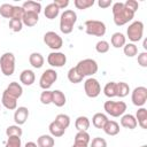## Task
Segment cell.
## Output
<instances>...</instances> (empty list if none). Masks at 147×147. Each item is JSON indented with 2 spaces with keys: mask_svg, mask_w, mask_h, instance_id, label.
I'll return each instance as SVG.
<instances>
[{
  "mask_svg": "<svg viewBox=\"0 0 147 147\" xmlns=\"http://www.w3.org/2000/svg\"><path fill=\"white\" fill-rule=\"evenodd\" d=\"M111 11H113V20H114V23L117 25V26H122V25H125L126 23H129L130 21L133 20L134 17V13L131 11L130 9H127L125 6H124V2H115L113 3V8H111Z\"/></svg>",
  "mask_w": 147,
  "mask_h": 147,
  "instance_id": "1",
  "label": "cell"
},
{
  "mask_svg": "<svg viewBox=\"0 0 147 147\" xmlns=\"http://www.w3.org/2000/svg\"><path fill=\"white\" fill-rule=\"evenodd\" d=\"M77 22V14L72 9H67L60 17V31L64 34H69L74 30V25Z\"/></svg>",
  "mask_w": 147,
  "mask_h": 147,
  "instance_id": "2",
  "label": "cell"
},
{
  "mask_svg": "<svg viewBox=\"0 0 147 147\" xmlns=\"http://www.w3.org/2000/svg\"><path fill=\"white\" fill-rule=\"evenodd\" d=\"M75 68L78 71V74L82 75L83 77L93 76L94 74H96V71L99 69L96 61L93 59H84V60L79 61Z\"/></svg>",
  "mask_w": 147,
  "mask_h": 147,
  "instance_id": "3",
  "label": "cell"
},
{
  "mask_svg": "<svg viewBox=\"0 0 147 147\" xmlns=\"http://www.w3.org/2000/svg\"><path fill=\"white\" fill-rule=\"evenodd\" d=\"M0 70L5 76H11L15 71V55L6 52L0 57Z\"/></svg>",
  "mask_w": 147,
  "mask_h": 147,
  "instance_id": "4",
  "label": "cell"
},
{
  "mask_svg": "<svg viewBox=\"0 0 147 147\" xmlns=\"http://www.w3.org/2000/svg\"><path fill=\"white\" fill-rule=\"evenodd\" d=\"M85 32L90 36L103 37L106 33V24L102 21L98 20H87L85 21Z\"/></svg>",
  "mask_w": 147,
  "mask_h": 147,
  "instance_id": "5",
  "label": "cell"
},
{
  "mask_svg": "<svg viewBox=\"0 0 147 147\" xmlns=\"http://www.w3.org/2000/svg\"><path fill=\"white\" fill-rule=\"evenodd\" d=\"M103 109L106 113L113 117H119L124 115L126 110V103L124 101H113L108 100L103 103Z\"/></svg>",
  "mask_w": 147,
  "mask_h": 147,
  "instance_id": "6",
  "label": "cell"
},
{
  "mask_svg": "<svg viewBox=\"0 0 147 147\" xmlns=\"http://www.w3.org/2000/svg\"><path fill=\"white\" fill-rule=\"evenodd\" d=\"M126 34H127L129 40H131L133 44L141 40L144 36V23L141 21L132 22L126 30Z\"/></svg>",
  "mask_w": 147,
  "mask_h": 147,
  "instance_id": "7",
  "label": "cell"
},
{
  "mask_svg": "<svg viewBox=\"0 0 147 147\" xmlns=\"http://www.w3.org/2000/svg\"><path fill=\"white\" fill-rule=\"evenodd\" d=\"M84 91L88 98H96L101 93V85L98 79L90 77L84 83Z\"/></svg>",
  "mask_w": 147,
  "mask_h": 147,
  "instance_id": "8",
  "label": "cell"
},
{
  "mask_svg": "<svg viewBox=\"0 0 147 147\" xmlns=\"http://www.w3.org/2000/svg\"><path fill=\"white\" fill-rule=\"evenodd\" d=\"M56 79H57V72L54 69H47L40 76L39 86L42 90H49V87L56 82Z\"/></svg>",
  "mask_w": 147,
  "mask_h": 147,
  "instance_id": "9",
  "label": "cell"
},
{
  "mask_svg": "<svg viewBox=\"0 0 147 147\" xmlns=\"http://www.w3.org/2000/svg\"><path fill=\"white\" fill-rule=\"evenodd\" d=\"M44 42L51 49H54V51H57L63 46L62 38L54 31H48V32H46L44 34Z\"/></svg>",
  "mask_w": 147,
  "mask_h": 147,
  "instance_id": "10",
  "label": "cell"
},
{
  "mask_svg": "<svg viewBox=\"0 0 147 147\" xmlns=\"http://www.w3.org/2000/svg\"><path fill=\"white\" fill-rule=\"evenodd\" d=\"M132 103L137 107H142L147 101V88L145 86H138L132 91L131 94Z\"/></svg>",
  "mask_w": 147,
  "mask_h": 147,
  "instance_id": "11",
  "label": "cell"
},
{
  "mask_svg": "<svg viewBox=\"0 0 147 147\" xmlns=\"http://www.w3.org/2000/svg\"><path fill=\"white\" fill-rule=\"evenodd\" d=\"M47 62L52 67L61 68L67 63V55L62 52H52L47 56Z\"/></svg>",
  "mask_w": 147,
  "mask_h": 147,
  "instance_id": "12",
  "label": "cell"
},
{
  "mask_svg": "<svg viewBox=\"0 0 147 147\" xmlns=\"http://www.w3.org/2000/svg\"><path fill=\"white\" fill-rule=\"evenodd\" d=\"M29 117V109L26 107H18L14 113V122L16 125H23Z\"/></svg>",
  "mask_w": 147,
  "mask_h": 147,
  "instance_id": "13",
  "label": "cell"
},
{
  "mask_svg": "<svg viewBox=\"0 0 147 147\" xmlns=\"http://www.w3.org/2000/svg\"><path fill=\"white\" fill-rule=\"evenodd\" d=\"M5 91H6L9 95H11L13 98H15V99L21 98L22 94H23V88H22L21 84L17 83V82H11V83H9V85L7 86V88H6Z\"/></svg>",
  "mask_w": 147,
  "mask_h": 147,
  "instance_id": "14",
  "label": "cell"
},
{
  "mask_svg": "<svg viewBox=\"0 0 147 147\" xmlns=\"http://www.w3.org/2000/svg\"><path fill=\"white\" fill-rule=\"evenodd\" d=\"M36 80V75L32 70L30 69H25L23 70L21 74H20V82L23 84V85H26V86H30L34 83Z\"/></svg>",
  "mask_w": 147,
  "mask_h": 147,
  "instance_id": "15",
  "label": "cell"
},
{
  "mask_svg": "<svg viewBox=\"0 0 147 147\" xmlns=\"http://www.w3.org/2000/svg\"><path fill=\"white\" fill-rule=\"evenodd\" d=\"M1 103L6 109H9V110H14V109L17 108V99L9 95L6 91H3V93H2Z\"/></svg>",
  "mask_w": 147,
  "mask_h": 147,
  "instance_id": "16",
  "label": "cell"
},
{
  "mask_svg": "<svg viewBox=\"0 0 147 147\" xmlns=\"http://www.w3.org/2000/svg\"><path fill=\"white\" fill-rule=\"evenodd\" d=\"M121 125L125 129H129V130H133L137 127L138 123H137V119L133 115L131 114H125V115H122L121 117Z\"/></svg>",
  "mask_w": 147,
  "mask_h": 147,
  "instance_id": "17",
  "label": "cell"
},
{
  "mask_svg": "<svg viewBox=\"0 0 147 147\" xmlns=\"http://www.w3.org/2000/svg\"><path fill=\"white\" fill-rule=\"evenodd\" d=\"M39 21V15L32 11H24V15L22 17L23 25L26 26H34Z\"/></svg>",
  "mask_w": 147,
  "mask_h": 147,
  "instance_id": "18",
  "label": "cell"
},
{
  "mask_svg": "<svg viewBox=\"0 0 147 147\" xmlns=\"http://www.w3.org/2000/svg\"><path fill=\"white\" fill-rule=\"evenodd\" d=\"M103 131H105V133L106 134H108V136H116V134H118L119 133V124L116 122V121H110V119H108V122L105 124V126H103V129H102Z\"/></svg>",
  "mask_w": 147,
  "mask_h": 147,
  "instance_id": "19",
  "label": "cell"
},
{
  "mask_svg": "<svg viewBox=\"0 0 147 147\" xmlns=\"http://www.w3.org/2000/svg\"><path fill=\"white\" fill-rule=\"evenodd\" d=\"M110 42L115 48L124 47V45L126 44V37L122 32H115L110 38Z\"/></svg>",
  "mask_w": 147,
  "mask_h": 147,
  "instance_id": "20",
  "label": "cell"
},
{
  "mask_svg": "<svg viewBox=\"0 0 147 147\" xmlns=\"http://www.w3.org/2000/svg\"><path fill=\"white\" fill-rule=\"evenodd\" d=\"M136 119L137 123L141 126V129H147V109L144 107H140L136 113Z\"/></svg>",
  "mask_w": 147,
  "mask_h": 147,
  "instance_id": "21",
  "label": "cell"
},
{
  "mask_svg": "<svg viewBox=\"0 0 147 147\" xmlns=\"http://www.w3.org/2000/svg\"><path fill=\"white\" fill-rule=\"evenodd\" d=\"M107 122H108V117L103 113H96L92 117V124L96 129H103V126Z\"/></svg>",
  "mask_w": 147,
  "mask_h": 147,
  "instance_id": "22",
  "label": "cell"
},
{
  "mask_svg": "<svg viewBox=\"0 0 147 147\" xmlns=\"http://www.w3.org/2000/svg\"><path fill=\"white\" fill-rule=\"evenodd\" d=\"M29 62H30V64H31L33 68L40 69V68L44 65L45 59H44V56H42L40 53L34 52V53H31V54H30V56H29Z\"/></svg>",
  "mask_w": 147,
  "mask_h": 147,
  "instance_id": "23",
  "label": "cell"
},
{
  "mask_svg": "<svg viewBox=\"0 0 147 147\" xmlns=\"http://www.w3.org/2000/svg\"><path fill=\"white\" fill-rule=\"evenodd\" d=\"M59 14H60V9L55 6L54 2L48 3V5L45 7V9H44V15H45V17L48 18V20H54V18H56V17L59 16Z\"/></svg>",
  "mask_w": 147,
  "mask_h": 147,
  "instance_id": "24",
  "label": "cell"
},
{
  "mask_svg": "<svg viewBox=\"0 0 147 147\" xmlns=\"http://www.w3.org/2000/svg\"><path fill=\"white\" fill-rule=\"evenodd\" d=\"M67 102V98L64 93L60 90L53 91V98H52V103H54L56 107H63Z\"/></svg>",
  "mask_w": 147,
  "mask_h": 147,
  "instance_id": "25",
  "label": "cell"
},
{
  "mask_svg": "<svg viewBox=\"0 0 147 147\" xmlns=\"http://www.w3.org/2000/svg\"><path fill=\"white\" fill-rule=\"evenodd\" d=\"M90 125L91 122L86 116H78L75 121V126L78 131H87L90 129Z\"/></svg>",
  "mask_w": 147,
  "mask_h": 147,
  "instance_id": "26",
  "label": "cell"
},
{
  "mask_svg": "<svg viewBox=\"0 0 147 147\" xmlns=\"http://www.w3.org/2000/svg\"><path fill=\"white\" fill-rule=\"evenodd\" d=\"M22 8L25 10V11H32V13H36L39 15V13L41 11V3L40 2H37V1H25L23 5H22Z\"/></svg>",
  "mask_w": 147,
  "mask_h": 147,
  "instance_id": "27",
  "label": "cell"
},
{
  "mask_svg": "<svg viewBox=\"0 0 147 147\" xmlns=\"http://www.w3.org/2000/svg\"><path fill=\"white\" fill-rule=\"evenodd\" d=\"M54 138L51 134H41L37 139L38 147H54Z\"/></svg>",
  "mask_w": 147,
  "mask_h": 147,
  "instance_id": "28",
  "label": "cell"
},
{
  "mask_svg": "<svg viewBox=\"0 0 147 147\" xmlns=\"http://www.w3.org/2000/svg\"><path fill=\"white\" fill-rule=\"evenodd\" d=\"M48 130H49L51 136H52V137H56V138L62 137V136L64 134V132H65V129H63V127H62L57 122H55V121H53V122L49 124Z\"/></svg>",
  "mask_w": 147,
  "mask_h": 147,
  "instance_id": "29",
  "label": "cell"
},
{
  "mask_svg": "<svg viewBox=\"0 0 147 147\" xmlns=\"http://www.w3.org/2000/svg\"><path fill=\"white\" fill-rule=\"evenodd\" d=\"M103 93L107 98L111 99L117 95V83L116 82H109L103 87Z\"/></svg>",
  "mask_w": 147,
  "mask_h": 147,
  "instance_id": "30",
  "label": "cell"
},
{
  "mask_svg": "<svg viewBox=\"0 0 147 147\" xmlns=\"http://www.w3.org/2000/svg\"><path fill=\"white\" fill-rule=\"evenodd\" d=\"M83 78H84V77L78 74V71L76 70L75 67H72V68L69 69V71H68V79H69L70 83H72V84H78V83H80V82L83 80Z\"/></svg>",
  "mask_w": 147,
  "mask_h": 147,
  "instance_id": "31",
  "label": "cell"
},
{
  "mask_svg": "<svg viewBox=\"0 0 147 147\" xmlns=\"http://www.w3.org/2000/svg\"><path fill=\"white\" fill-rule=\"evenodd\" d=\"M123 52L124 54L127 56V57H133L138 54V47L136 46V44L133 42H129V44H125L124 47H123Z\"/></svg>",
  "mask_w": 147,
  "mask_h": 147,
  "instance_id": "32",
  "label": "cell"
},
{
  "mask_svg": "<svg viewBox=\"0 0 147 147\" xmlns=\"http://www.w3.org/2000/svg\"><path fill=\"white\" fill-rule=\"evenodd\" d=\"M13 9L14 6L10 3H2L0 6V15L5 18H11L13 17Z\"/></svg>",
  "mask_w": 147,
  "mask_h": 147,
  "instance_id": "33",
  "label": "cell"
},
{
  "mask_svg": "<svg viewBox=\"0 0 147 147\" xmlns=\"http://www.w3.org/2000/svg\"><path fill=\"white\" fill-rule=\"evenodd\" d=\"M6 134H7V137H22L23 131L20 125L15 124V125H9L6 129Z\"/></svg>",
  "mask_w": 147,
  "mask_h": 147,
  "instance_id": "34",
  "label": "cell"
},
{
  "mask_svg": "<svg viewBox=\"0 0 147 147\" xmlns=\"http://www.w3.org/2000/svg\"><path fill=\"white\" fill-rule=\"evenodd\" d=\"M130 92V86L129 84L124 83V82H119L117 83V95L119 98H125Z\"/></svg>",
  "mask_w": 147,
  "mask_h": 147,
  "instance_id": "35",
  "label": "cell"
},
{
  "mask_svg": "<svg viewBox=\"0 0 147 147\" xmlns=\"http://www.w3.org/2000/svg\"><path fill=\"white\" fill-rule=\"evenodd\" d=\"M54 121L57 122L63 129H68L69 125H70V117L68 115H65V114H59V115H56V117H55Z\"/></svg>",
  "mask_w": 147,
  "mask_h": 147,
  "instance_id": "36",
  "label": "cell"
},
{
  "mask_svg": "<svg viewBox=\"0 0 147 147\" xmlns=\"http://www.w3.org/2000/svg\"><path fill=\"white\" fill-rule=\"evenodd\" d=\"M74 5L77 9L84 10V9H87V8L92 7L94 5V0H75Z\"/></svg>",
  "mask_w": 147,
  "mask_h": 147,
  "instance_id": "37",
  "label": "cell"
},
{
  "mask_svg": "<svg viewBox=\"0 0 147 147\" xmlns=\"http://www.w3.org/2000/svg\"><path fill=\"white\" fill-rule=\"evenodd\" d=\"M109 47H110V45H109V42L106 41V40H99V41L95 44V51H96L98 53H100V54L107 53V52L109 51Z\"/></svg>",
  "mask_w": 147,
  "mask_h": 147,
  "instance_id": "38",
  "label": "cell"
},
{
  "mask_svg": "<svg viewBox=\"0 0 147 147\" xmlns=\"http://www.w3.org/2000/svg\"><path fill=\"white\" fill-rule=\"evenodd\" d=\"M52 98H53V91L44 90L40 94V102L42 105H49L52 103Z\"/></svg>",
  "mask_w": 147,
  "mask_h": 147,
  "instance_id": "39",
  "label": "cell"
},
{
  "mask_svg": "<svg viewBox=\"0 0 147 147\" xmlns=\"http://www.w3.org/2000/svg\"><path fill=\"white\" fill-rule=\"evenodd\" d=\"M90 140H91V137L87 133V131H78L75 136V141H79V142H84L88 145Z\"/></svg>",
  "mask_w": 147,
  "mask_h": 147,
  "instance_id": "40",
  "label": "cell"
},
{
  "mask_svg": "<svg viewBox=\"0 0 147 147\" xmlns=\"http://www.w3.org/2000/svg\"><path fill=\"white\" fill-rule=\"evenodd\" d=\"M23 28V23L22 20H16V18H11L9 20V29L13 32H20Z\"/></svg>",
  "mask_w": 147,
  "mask_h": 147,
  "instance_id": "41",
  "label": "cell"
},
{
  "mask_svg": "<svg viewBox=\"0 0 147 147\" xmlns=\"http://www.w3.org/2000/svg\"><path fill=\"white\" fill-rule=\"evenodd\" d=\"M5 147H22L21 137H8Z\"/></svg>",
  "mask_w": 147,
  "mask_h": 147,
  "instance_id": "42",
  "label": "cell"
},
{
  "mask_svg": "<svg viewBox=\"0 0 147 147\" xmlns=\"http://www.w3.org/2000/svg\"><path fill=\"white\" fill-rule=\"evenodd\" d=\"M91 147H107V141L101 137H95L91 141Z\"/></svg>",
  "mask_w": 147,
  "mask_h": 147,
  "instance_id": "43",
  "label": "cell"
},
{
  "mask_svg": "<svg viewBox=\"0 0 147 147\" xmlns=\"http://www.w3.org/2000/svg\"><path fill=\"white\" fill-rule=\"evenodd\" d=\"M24 9L22 8V6H14L13 9V17L11 18H16V20H22L23 15H24ZM10 18V20H11Z\"/></svg>",
  "mask_w": 147,
  "mask_h": 147,
  "instance_id": "44",
  "label": "cell"
},
{
  "mask_svg": "<svg viewBox=\"0 0 147 147\" xmlns=\"http://www.w3.org/2000/svg\"><path fill=\"white\" fill-rule=\"evenodd\" d=\"M124 6H125L127 9H130L131 11H133L134 14H136V11H137L138 8H139V3H138V1H136V0H126V1L124 2Z\"/></svg>",
  "mask_w": 147,
  "mask_h": 147,
  "instance_id": "45",
  "label": "cell"
},
{
  "mask_svg": "<svg viewBox=\"0 0 147 147\" xmlns=\"http://www.w3.org/2000/svg\"><path fill=\"white\" fill-rule=\"evenodd\" d=\"M138 64L142 68L147 67V52H141L138 55Z\"/></svg>",
  "mask_w": 147,
  "mask_h": 147,
  "instance_id": "46",
  "label": "cell"
},
{
  "mask_svg": "<svg viewBox=\"0 0 147 147\" xmlns=\"http://www.w3.org/2000/svg\"><path fill=\"white\" fill-rule=\"evenodd\" d=\"M54 3H55V6H56L59 9H63V8H67V7H68L69 0H55Z\"/></svg>",
  "mask_w": 147,
  "mask_h": 147,
  "instance_id": "47",
  "label": "cell"
},
{
  "mask_svg": "<svg viewBox=\"0 0 147 147\" xmlns=\"http://www.w3.org/2000/svg\"><path fill=\"white\" fill-rule=\"evenodd\" d=\"M113 5V1L111 0H99L98 1V6L100 8H108Z\"/></svg>",
  "mask_w": 147,
  "mask_h": 147,
  "instance_id": "48",
  "label": "cell"
},
{
  "mask_svg": "<svg viewBox=\"0 0 147 147\" xmlns=\"http://www.w3.org/2000/svg\"><path fill=\"white\" fill-rule=\"evenodd\" d=\"M71 147H88V145L84 142H79V141H74V145Z\"/></svg>",
  "mask_w": 147,
  "mask_h": 147,
  "instance_id": "49",
  "label": "cell"
},
{
  "mask_svg": "<svg viewBox=\"0 0 147 147\" xmlns=\"http://www.w3.org/2000/svg\"><path fill=\"white\" fill-rule=\"evenodd\" d=\"M24 147H38V145H37L36 142H33V141H29V142L25 144Z\"/></svg>",
  "mask_w": 147,
  "mask_h": 147,
  "instance_id": "50",
  "label": "cell"
},
{
  "mask_svg": "<svg viewBox=\"0 0 147 147\" xmlns=\"http://www.w3.org/2000/svg\"><path fill=\"white\" fill-rule=\"evenodd\" d=\"M142 47H144L145 49H147V39L144 40V42H142Z\"/></svg>",
  "mask_w": 147,
  "mask_h": 147,
  "instance_id": "51",
  "label": "cell"
},
{
  "mask_svg": "<svg viewBox=\"0 0 147 147\" xmlns=\"http://www.w3.org/2000/svg\"><path fill=\"white\" fill-rule=\"evenodd\" d=\"M140 147H147V145H142V146H140Z\"/></svg>",
  "mask_w": 147,
  "mask_h": 147,
  "instance_id": "52",
  "label": "cell"
},
{
  "mask_svg": "<svg viewBox=\"0 0 147 147\" xmlns=\"http://www.w3.org/2000/svg\"><path fill=\"white\" fill-rule=\"evenodd\" d=\"M0 109H1V105H0Z\"/></svg>",
  "mask_w": 147,
  "mask_h": 147,
  "instance_id": "53",
  "label": "cell"
}]
</instances>
